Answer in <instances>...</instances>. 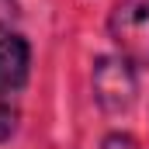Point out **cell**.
I'll return each instance as SVG.
<instances>
[{"label":"cell","instance_id":"cell-1","mask_svg":"<svg viewBox=\"0 0 149 149\" xmlns=\"http://www.w3.org/2000/svg\"><path fill=\"white\" fill-rule=\"evenodd\" d=\"M94 97L104 111H128L135 101V73L125 56H101L94 63Z\"/></svg>","mask_w":149,"mask_h":149},{"label":"cell","instance_id":"cell-5","mask_svg":"<svg viewBox=\"0 0 149 149\" xmlns=\"http://www.w3.org/2000/svg\"><path fill=\"white\" fill-rule=\"evenodd\" d=\"M17 17V0H0V38L7 35V28Z\"/></svg>","mask_w":149,"mask_h":149},{"label":"cell","instance_id":"cell-2","mask_svg":"<svg viewBox=\"0 0 149 149\" xmlns=\"http://www.w3.org/2000/svg\"><path fill=\"white\" fill-rule=\"evenodd\" d=\"M111 38L125 59H149V0H118L111 10Z\"/></svg>","mask_w":149,"mask_h":149},{"label":"cell","instance_id":"cell-4","mask_svg":"<svg viewBox=\"0 0 149 149\" xmlns=\"http://www.w3.org/2000/svg\"><path fill=\"white\" fill-rule=\"evenodd\" d=\"M14 128H17V111H14V108H7V104H0V142H3V139H10V135H14Z\"/></svg>","mask_w":149,"mask_h":149},{"label":"cell","instance_id":"cell-3","mask_svg":"<svg viewBox=\"0 0 149 149\" xmlns=\"http://www.w3.org/2000/svg\"><path fill=\"white\" fill-rule=\"evenodd\" d=\"M28 80V42L17 35L0 38V94L21 90Z\"/></svg>","mask_w":149,"mask_h":149},{"label":"cell","instance_id":"cell-6","mask_svg":"<svg viewBox=\"0 0 149 149\" xmlns=\"http://www.w3.org/2000/svg\"><path fill=\"white\" fill-rule=\"evenodd\" d=\"M104 149H139V142L132 139V135H121V132H114L104 139Z\"/></svg>","mask_w":149,"mask_h":149}]
</instances>
